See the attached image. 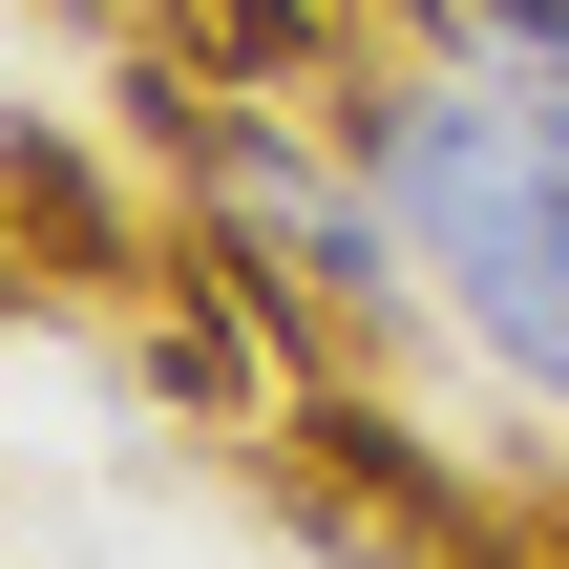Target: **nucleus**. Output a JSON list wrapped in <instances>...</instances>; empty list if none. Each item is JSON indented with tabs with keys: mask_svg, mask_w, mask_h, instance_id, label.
Masks as SVG:
<instances>
[{
	"mask_svg": "<svg viewBox=\"0 0 569 569\" xmlns=\"http://www.w3.org/2000/svg\"><path fill=\"white\" fill-rule=\"evenodd\" d=\"M338 148H359V190H380V232H401L422 317H443L528 422H569V148H528L507 106H465V84H422V63L338 84Z\"/></svg>",
	"mask_w": 569,
	"mask_h": 569,
	"instance_id": "nucleus-1",
	"label": "nucleus"
},
{
	"mask_svg": "<svg viewBox=\"0 0 569 569\" xmlns=\"http://www.w3.org/2000/svg\"><path fill=\"white\" fill-rule=\"evenodd\" d=\"M380 21H401L422 84H465V106H507L528 148H569V0H380Z\"/></svg>",
	"mask_w": 569,
	"mask_h": 569,
	"instance_id": "nucleus-2",
	"label": "nucleus"
}]
</instances>
